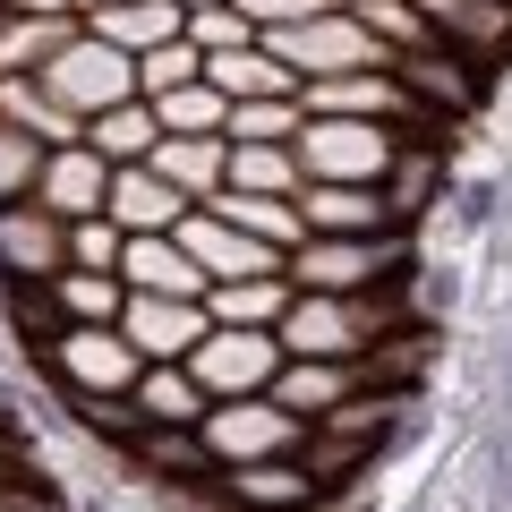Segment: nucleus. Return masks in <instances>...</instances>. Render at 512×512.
Here are the masks:
<instances>
[{
    "mask_svg": "<svg viewBox=\"0 0 512 512\" xmlns=\"http://www.w3.org/2000/svg\"><path fill=\"white\" fill-rule=\"evenodd\" d=\"M393 325H402L393 291H299L274 333L291 359H367Z\"/></svg>",
    "mask_w": 512,
    "mask_h": 512,
    "instance_id": "nucleus-1",
    "label": "nucleus"
},
{
    "mask_svg": "<svg viewBox=\"0 0 512 512\" xmlns=\"http://www.w3.org/2000/svg\"><path fill=\"white\" fill-rule=\"evenodd\" d=\"M35 77H43V94H52V103L77 111V120H94V111H111V103H137V52L103 43L94 26H77V35L60 43Z\"/></svg>",
    "mask_w": 512,
    "mask_h": 512,
    "instance_id": "nucleus-2",
    "label": "nucleus"
},
{
    "mask_svg": "<svg viewBox=\"0 0 512 512\" xmlns=\"http://www.w3.org/2000/svg\"><path fill=\"white\" fill-rule=\"evenodd\" d=\"M299 146V171L308 180H350V188H384V171L402 163V128H384V120H308L291 137ZM427 146V137H419Z\"/></svg>",
    "mask_w": 512,
    "mask_h": 512,
    "instance_id": "nucleus-3",
    "label": "nucleus"
},
{
    "mask_svg": "<svg viewBox=\"0 0 512 512\" xmlns=\"http://www.w3.org/2000/svg\"><path fill=\"white\" fill-rule=\"evenodd\" d=\"M205 453H214V470H239V461H282L308 444V419H291V410L274 402V393H239V402H214L197 419Z\"/></svg>",
    "mask_w": 512,
    "mask_h": 512,
    "instance_id": "nucleus-4",
    "label": "nucleus"
},
{
    "mask_svg": "<svg viewBox=\"0 0 512 512\" xmlns=\"http://www.w3.org/2000/svg\"><path fill=\"white\" fill-rule=\"evenodd\" d=\"M274 60H291L299 77H350V69H393V52H384L376 35H367L359 9H325V18L308 26H274V35H256Z\"/></svg>",
    "mask_w": 512,
    "mask_h": 512,
    "instance_id": "nucleus-5",
    "label": "nucleus"
},
{
    "mask_svg": "<svg viewBox=\"0 0 512 512\" xmlns=\"http://www.w3.org/2000/svg\"><path fill=\"white\" fill-rule=\"evenodd\" d=\"M282 359H291V350H282L274 325H214L188 350V376H197L214 402H239V393H274Z\"/></svg>",
    "mask_w": 512,
    "mask_h": 512,
    "instance_id": "nucleus-6",
    "label": "nucleus"
},
{
    "mask_svg": "<svg viewBox=\"0 0 512 512\" xmlns=\"http://www.w3.org/2000/svg\"><path fill=\"white\" fill-rule=\"evenodd\" d=\"M43 376H52L60 393H137L146 359H137V342H128L120 325H69L43 350Z\"/></svg>",
    "mask_w": 512,
    "mask_h": 512,
    "instance_id": "nucleus-7",
    "label": "nucleus"
},
{
    "mask_svg": "<svg viewBox=\"0 0 512 512\" xmlns=\"http://www.w3.org/2000/svg\"><path fill=\"white\" fill-rule=\"evenodd\" d=\"M325 487L308 478V461H239V470H214V512H316Z\"/></svg>",
    "mask_w": 512,
    "mask_h": 512,
    "instance_id": "nucleus-8",
    "label": "nucleus"
},
{
    "mask_svg": "<svg viewBox=\"0 0 512 512\" xmlns=\"http://www.w3.org/2000/svg\"><path fill=\"white\" fill-rule=\"evenodd\" d=\"M120 333L137 342V359L163 367V359H188V350L214 333V316H205V299H163V291H128L120 308Z\"/></svg>",
    "mask_w": 512,
    "mask_h": 512,
    "instance_id": "nucleus-9",
    "label": "nucleus"
},
{
    "mask_svg": "<svg viewBox=\"0 0 512 512\" xmlns=\"http://www.w3.org/2000/svg\"><path fill=\"white\" fill-rule=\"evenodd\" d=\"M171 239H180V248L197 256V265H205V274H214V282L282 274V248H265V239H248V231H239V222H222L214 205H188V214H180V231H171Z\"/></svg>",
    "mask_w": 512,
    "mask_h": 512,
    "instance_id": "nucleus-10",
    "label": "nucleus"
},
{
    "mask_svg": "<svg viewBox=\"0 0 512 512\" xmlns=\"http://www.w3.org/2000/svg\"><path fill=\"white\" fill-rule=\"evenodd\" d=\"M393 77H402L410 94H419L436 120H470L478 94H487V69H478L470 52H453V43H427V52H402L393 60Z\"/></svg>",
    "mask_w": 512,
    "mask_h": 512,
    "instance_id": "nucleus-11",
    "label": "nucleus"
},
{
    "mask_svg": "<svg viewBox=\"0 0 512 512\" xmlns=\"http://www.w3.org/2000/svg\"><path fill=\"white\" fill-rule=\"evenodd\" d=\"M60 265H69V222H60L52 205H35V197L0 205V274H18V282H52Z\"/></svg>",
    "mask_w": 512,
    "mask_h": 512,
    "instance_id": "nucleus-12",
    "label": "nucleus"
},
{
    "mask_svg": "<svg viewBox=\"0 0 512 512\" xmlns=\"http://www.w3.org/2000/svg\"><path fill=\"white\" fill-rule=\"evenodd\" d=\"M120 282H128V291H163V299H205V291H214V274H205L171 231L128 239V248H120Z\"/></svg>",
    "mask_w": 512,
    "mask_h": 512,
    "instance_id": "nucleus-13",
    "label": "nucleus"
},
{
    "mask_svg": "<svg viewBox=\"0 0 512 512\" xmlns=\"http://www.w3.org/2000/svg\"><path fill=\"white\" fill-rule=\"evenodd\" d=\"M427 26H436L453 52H470L478 69H495V60L512 52V0H419Z\"/></svg>",
    "mask_w": 512,
    "mask_h": 512,
    "instance_id": "nucleus-14",
    "label": "nucleus"
},
{
    "mask_svg": "<svg viewBox=\"0 0 512 512\" xmlns=\"http://www.w3.org/2000/svg\"><path fill=\"white\" fill-rule=\"evenodd\" d=\"M103 197H111V163L94 146H52L43 154L35 205H52L60 222H77V214H103Z\"/></svg>",
    "mask_w": 512,
    "mask_h": 512,
    "instance_id": "nucleus-15",
    "label": "nucleus"
},
{
    "mask_svg": "<svg viewBox=\"0 0 512 512\" xmlns=\"http://www.w3.org/2000/svg\"><path fill=\"white\" fill-rule=\"evenodd\" d=\"M103 214L120 222L128 239H146V231H180L188 197H180V188H171L154 163H128V171H111V197H103Z\"/></svg>",
    "mask_w": 512,
    "mask_h": 512,
    "instance_id": "nucleus-16",
    "label": "nucleus"
},
{
    "mask_svg": "<svg viewBox=\"0 0 512 512\" xmlns=\"http://www.w3.org/2000/svg\"><path fill=\"white\" fill-rule=\"evenodd\" d=\"M299 214L308 231H333V239H367V231H402L384 188H350V180H308L299 188Z\"/></svg>",
    "mask_w": 512,
    "mask_h": 512,
    "instance_id": "nucleus-17",
    "label": "nucleus"
},
{
    "mask_svg": "<svg viewBox=\"0 0 512 512\" xmlns=\"http://www.w3.org/2000/svg\"><path fill=\"white\" fill-rule=\"evenodd\" d=\"M128 470L137 478H171V487H214V453H205L197 427H137Z\"/></svg>",
    "mask_w": 512,
    "mask_h": 512,
    "instance_id": "nucleus-18",
    "label": "nucleus"
},
{
    "mask_svg": "<svg viewBox=\"0 0 512 512\" xmlns=\"http://www.w3.org/2000/svg\"><path fill=\"white\" fill-rule=\"evenodd\" d=\"M359 359H282V376H274V402L291 410V419H325L333 402H350L359 393Z\"/></svg>",
    "mask_w": 512,
    "mask_h": 512,
    "instance_id": "nucleus-19",
    "label": "nucleus"
},
{
    "mask_svg": "<svg viewBox=\"0 0 512 512\" xmlns=\"http://www.w3.org/2000/svg\"><path fill=\"white\" fill-rule=\"evenodd\" d=\"M154 171H163L188 205H205L231 180V137H163V146H154Z\"/></svg>",
    "mask_w": 512,
    "mask_h": 512,
    "instance_id": "nucleus-20",
    "label": "nucleus"
},
{
    "mask_svg": "<svg viewBox=\"0 0 512 512\" xmlns=\"http://www.w3.org/2000/svg\"><path fill=\"white\" fill-rule=\"evenodd\" d=\"M86 146L103 154L111 171H128V163H154V146H163V120H154V103L137 94V103H111V111H94V120H86Z\"/></svg>",
    "mask_w": 512,
    "mask_h": 512,
    "instance_id": "nucleus-21",
    "label": "nucleus"
},
{
    "mask_svg": "<svg viewBox=\"0 0 512 512\" xmlns=\"http://www.w3.org/2000/svg\"><path fill=\"white\" fill-rule=\"evenodd\" d=\"M205 77H214L231 103H256V94H299L308 77L291 69V60H274L265 43H239V52H205Z\"/></svg>",
    "mask_w": 512,
    "mask_h": 512,
    "instance_id": "nucleus-22",
    "label": "nucleus"
},
{
    "mask_svg": "<svg viewBox=\"0 0 512 512\" xmlns=\"http://www.w3.org/2000/svg\"><path fill=\"white\" fill-rule=\"evenodd\" d=\"M128 402L146 410V427H197L205 410H214V393L188 376V359H163V367H146V376H137V393H128Z\"/></svg>",
    "mask_w": 512,
    "mask_h": 512,
    "instance_id": "nucleus-23",
    "label": "nucleus"
},
{
    "mask_svg": "<svg viewBox=\"0 0 512 512\" xmlns=\"http://www.w3.org/2000/svg\"><path fill=\"white\" fill-rule=\"evenodd\" d=\"M0 120L26 128V137H43V146H86V120H77L69 103H52L43 77H0Z\"/></svg>",
    "mask_w": 512,
    "mask_h": 512,
    "instance_id": "nucleus-24",
    "label": "nucleus"
},
{
    "mask_svg": "<svg viewBox=\"0 0 512 512\" xmlns=\"http://www.w3.org/2000/svg\"><path fill=\"white\" fill-rule=\"evenodd\" d=\"M86 26L103 43H120V52L146 60L154 43H180L188 35V9H180V0H120V9H103V18H86Z\"/></svg>",
    "mask_w": 512,
    "mask_h": 512,
    "instance_id": "nucleus-25",
    "label": "nucleus"
},
{
    "mask_svg": "<svg viewBox=\"0 0 512 512\" xmlns=\"http://www.w3.org/2000/svg\"><path fill=\"white\" fill-rule=\"evenodd\" d=\"M291 299H299L291 274H248V282H214V291H205V316H214V325H282Z\"/></svg>",
    "mask_w": 512,
    "mask_h": 512,
    "instance_id": "nucleus-26",
    "label": "nucleus"
},
{
    "mask_svg": "<svg viewBox=\"0 0 512 512\" xmlns=\"http://www.w3.org/2000/svg\"><path fill=\"white\" fill-rule=\"evenodd\" d=\"M222 222H239L248 239H265V248L291 256L299 239H308V214H299V197H248V188H222V197H205Z\"/></svg>",
    "mask_w": 512,
    "mask_h": 512,
    "instance_id": "nucleus-27",
    "label": "nucleus"
},
{
    "mask_svg": "<svg viewBox=\"0 0 512 512\" xmlns=\"http://www.w3.org/2000/svg\"><path fill=\"white\" fill-rule=\"evenodd\" d=\"M154 120H163V137H222L231 128V94L214 77H188V86L154 94Z\"/></svg>",
    "mask_w": 512,
    "mask_h": 512,
    "instance_id": "nucleus-28",
    "label": "nucleus"
},
{
    "mask_svg": "<svg viewBox=\"0 0 512 512\" xmlns=\"http://www.w3.org/2000/svg\"><path fill=\"white\" fill-rule=\"evenodd\" d=\"M52 299H60L69 325H120L128 282H120V274H94V265H60V274H52Z\"/></svg>",
    "mask_w": 512,
    "mask_h": 512,
    "instance_id": "nucleus-29",
    "label": "nucleus"
},
{
    "mask_svg": "<svg viewBox=\"0 0 512 512\" xmlns=\"http://www.w3.org/2000/svg\"><path fill=\"white\" fill-rule=\"evenodd\" d=\"M86 18H0V77H35Z\"/></svg>",
    "mask_w": 512,
    "mask_h": 512,
    "instance_id": "nucleus-30",
    "label": "nucleus"
},
{
    "mask_svg": "<svg viewBox=\"0 0 512 512\" xmlns=\"http://www.w3.org/2000/svg\"><path fill=\"white\" fill-rule=\"evenodd\" d=\"M222 188H248V197H299L308 171H299V146H231V180Z\"/></svg>",
    "mask_w": 512,
    "mask_h": 512,
    "instance_id": "nucleus-31",
    "label": "nucleus"
},
{
    "mask_svg": "<svg viewBox=\"0 0 512 512\" xmlns=\"http://www.w3.org/2000/svg\"><path fill=\"white\" fill-rule=\"evenodd\" d=\"M299 128H308V111H299V94H256V103H231V146H291Z\"/></svg>",
    "mask_w": 512,
    "mask_h": 512,
    "instance_id": "nucleus-32",
    "label": "nucleus"
},
{
    "mask_svg": "<svg viewBox=\"0 0 512 512\" xmlns=\"http://www.w3.org/2000/svg\"><path fill=\"white\" fill-rule=\"evenodd\" d=\"M384 205H393V222H402V231L427 214V205H444V197H436V146H419V137L402 146V163L384 171Z\"/></svg>",
    "mask_w": 512,
    "mask_h": 512,
    "instance_id": "nucleus-33",
    "label": "nucleus"
},
{
    "mask_svg": "<svg viewBox=\"0 0 512 512\" xmlns=\"http://www.w3.org/2000/svg\"><path fill=\"white\" fill-rule=\"evenodd\" d=\"M350 9L367 18V35H376L393 60H402V52H427V43H444L436 26H427V9H419V0H350Z\"/></svg>",
    "mask_w": 512,
    "mask_h": 512,
    "instance_id": "nucleus-34",
    "label": "nucleus"
},
{
    "mask_svg": "<svg viewBox=\"0 0 512 512\" xmlns=\"http://www.w3.org/2000/svg\"><path fill=\"white\" fill-rule=\"evenodd\" d=\"M43 137H26V128H9L0 120V205H18V197H35V180H43Z\"/></svg>",
    "mask_w": 512,
    "mask_h": 512,
    "instance_id": "nucleus-35",
    "label": "nucleus"
},
{
    "mask_svg": "<svg viewBox=\"0 0 512 512\" xmlns=\"http://www.w3.org/2000/svg\"><path fill=\"white\" fill-rule=\"evenodd\" d=\"M188 77H205V52H197V43H154V52L146 60H137V94H146V103H154V94H171V86H188Z\"/></svg>",
    "mask_w": 512,
    "mask_h": 512,
    "instance_id": "nucleus-36",
    "label": "nucleus"
},
{
    "mask_svg": "<svg viewBox=\"0 0 512 512\" xmlns=\"http://www.w3.org/2000/svg\"><path fill=\"white\" fill-rule=\"evenodd\" d=\"M120 248H128V231L111 214H77L69 222V265H94V274H120Z\"/></svg>",
    "mask_w": 512,
    "mask_h": 512,
    "instance_id": "nucleus-37",
    "label": "nucleus"
},
{
    "mask_svg": "<svg viewBox=\"0 0 512 512\" xmlns=\"http://www.w3.org/2000/svg\"><path fill=\"white\" fill-rule=\"evenodd\" d=\"M188 43L197 52H239V43H256V26L239 18L231 0H214V9H188Z\"/></svg>",
    "mask_w": 512,
    "mask_h": 512,
    "instance_id": "nucleus-38",
    "label": "nucleus"
},
{
    "mask_svg": "<svg viewBox=\"0 0 512 512\" xmlns=\"http://www.w3.org/2000/svg\"><path fill=\"white\" fill-rule=\"evenodd\" d=\"M231 9L256 35H274V26H308V18H325V9H350V0H231Z\"/></svg>",
    "mask_w": 512,
    "mask_h": 512,
    "instance_id": "nucleus-39",
    "label": "nucleus"
},
{
    "mask_svg": "<svg viewBox=\"0 0 512 512\" xmlns=\"http://www.w3.org/2000/svg\"><path fill=\"white\" fill-rule=\"evenodd\" d=\"M495 205H504V180H470V188L453 197V222H461V231H487Z\"/></svg>",
    "mask_w": 512,
    "mask_h": 512,
    "instance_id": "nucleus-40",
    "label": "nucleus"
},
{
    "mask_svg": "<svg viewBox=\"0 0 512 512\" xmlns=\"http://www.w3.org/2000/svg\"><path fill=\"white\" fill-rule=\"evenodd\" d=\"M9 18H77V0H0Z\"/></svg>",
    "mask_w": 512,
    "mask_h": 512,
    "instance_id": "nucleus-41",
    "label": "nucleus"
},
{
    "mask_svg": "<svg viewBox=\"0 0 512 512\" xmlns=\"http://www.w3.org/2000/svg\"><path fill=\"white\" fill-rule=\"evenodd\" d=\"M0 487H18V453H9V436H0Z\"/></svg>",
    "mask_w": 512,
    "mask_h": 512,
    "instance_id": "nucleus-42",
    "label": "nucleus"
},
{
    "mask_svg": "<svg viewBox=\"0 0 512 512\" xmlns=\"http://www.w3.org/2000/svg\"><path fill=\"white\" fill-rule=\"evenodd\" d=\"M103 9H120V0H77V18H103Z\"/></svg>",
    "mask_w": 512,
    "mask_h": 512,
    "instance_id": "nucleus-43",
    "label": "nucleus"
},
{
    "mask_svg": "<svg viewBox=\"0 0 512 512\" xmlns=\"http://www.w3.org/2000/svg\"><path fill=\"white\" fill-rule=\"evenodd\" d=\"M180 9H214V0H180Z\"/></svg>",
    "mask_w": 512,
    "mask_h": 512,
    "instance_id": "nucleus-44",
    "label": "nucleus"
},
{
    "mask_svg": "<svg viewBox=\"0 0 512 512\" xmlns=\"http://www.w3.org/2000/svg\"><path fill=\"white\" fill-rule=\"evenodd\" d=\"M0 18H9V9H0Z\"/></svg>",
    "mask_w": 512,
    "mask_h": 512,
    "instance_id": "nucleus-45",
    "label": "nucleus"
}]
</instances>
